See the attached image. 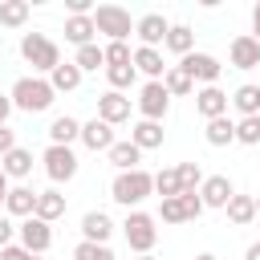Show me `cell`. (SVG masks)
<instances>
[{
	"instance_id": "cell-4",
	"label": "cell",
	"mask_w": 260,
	"mask_h": 260,
	"mask_svg": "<svg viewBox=\"0 0 260 260\" xmlns=\"http://www.w3.org/2000/svg\"><path fill=\"white\" fill-rule=\"evenodd\" d=\"M122 236H126L130 252H138V256H150V248H154V240H158L154 215H146V211H130V215L122 219Z\"/></svg>"
},
{
	"instance_id": "cell-6",
	"label": "cell",
	"mask_w": 260,
	"mask_h": 260,
	"mask_svg": "<svg viewBox=\"0 0 260 260\" xmlns=\"http://www.w3.org/2000/svg\"><path fill=\"white\" fill-rule=\"evenodd\" d=\"M41 162H45V175L53 179V183H69L73 175H77V154H73V146H45V154H41Z\"/></svg>"
},
{
	"instance_id": "cell-8",
	"label": "cell",
	"mask_w": 260,
	"mask_h": 260,
	"mask_svg": "<svg viewBox=\"0 0 260 260\" xmlns=\"http://www.w3.org/2000/svg\"><path fill=\"white\" fill-rule=\"evenodd\" d=\"M16 236H20V244H24L32 256H45V252L53 248V223H45V219H37V215L20 219Z\"/></svg>"
},
{
	"instance_id": "cell-46",
	"label": "cell",
	"mask_w": 260,
	"mask_h": 260,
	"mask_svg": "<svg viewBox=\"0 0 260 260\" xmlns=\"http://www.w3.org/2000/svg\"><path fill=\"white\" fill-rule=\"evenodd\" d=\"M252 37H256V41H260V4H256V8H252Z\"/></svg>"
},
{
	"instance_id": "cell-32",
	"label": "cell",
	"mask_w": 260,
	"mask_h": 260,
	"mask_svg": "<svg viewBox=\"0 0 260 260\" xmlns=\"http://www.w3.org/2000/svg\"><path fill=\"white\" fill-rule=\"evenodd\" d=\"M154 195H162V199L183 195V183H179V171H175V167H162V171L154 175Z\"/></svg>"
},
{
	"instance_id": "cell-5",
	"label": "cell",
	"mask_w": 260,
	"mask_h": 260,
	"mask_svg": "<svg viewBox=\"0 0 260 260\" xmlns=\"http://www.w3.org/2000/svg\"><path fill=\"white\" fill-rule=\"evenodd\" d=\"M93 28L106 32L110 41H126V37L134 32V20H130V12L118 8V4H98V8H93Z\"/></svg>"
},
{
	"instance_id": "cell-51",
	"label": "cell",
	"mask_w": 260,
	"mask_h": 260,
	"mask_svg": "<svg viewBox=\"0 0 260 260\" xmlns=\"http://www.w3.org/2000/svg\"><path fill=\"white\" fill-rule=\"evenodd\" d=\"M32 260H41V256H32Z\"/></svg>"
},
{
	"instance_id": "cell-18",
	"label": "cell",
	"mask_w": 260,
	"mask_h": 260,
	"mask_svg": "<svg viewBox=\"0 0 260 260\" xmlns=\"http://www.w3.org/2000/svg\"><path fill=\"white\" fill-rule=\"evenodd\" d=\"M49 142H53V146H73V142H81V122L69 118V114L53 118V122H49Z\"/></svg>"
},
{
	"instance_id": "cell-33",
	"label": "cell",
	"mask_w": 260,
	"mask_h": 260,
	"mask_svg": "<svg viewBox=\"0 0 260 260\" xmlns=\"http://www.w3.org/2000/svg\"><path fill=\"white\" fill-rule=\"evenodd\" d=\"M106 77H110V89H130L134 81H138V69H134V61L130 65H106Z\"/></svg>"
},
{
	"instance_id": "cell-50",
	"label": "cell",
	"mask_w": 260,
	"mask_h": 260,
	"mask_svg": "<svg viewBox=\"0 0 260 260\" xmlns=\"http://www.w3.org/2000/svg\"><path fill=\"white\" fill-rule=\"evenodd\" d=\"M138 260H158V256H138Z\"/></svg>"
},
{
	"instance_id": "cell-28",
	"label": "cell",
	"mask_w": 260,
	"mask_h": 260,
	"mask_svg": "<svg viewBox=\"0 0 260 260\" xmlns=\"http://www.w3.org/2000/svg\"><path fill=\"white\" fill-rule=\"evenodd\" d=\"M223 211H228V219H232L236 228H244V223L256 219V195H232V203H228Z\"/></svg>"
},
{
	"instance_id": "cell-25",
	"label": "cell",
	"mask_w": 260,
	"mask_h": 260,
	"mask_svg": "<svg viewBox=\"0 0 260 260\" xmlns=\"http://www.w3.org/2000/svg\"><path fill=\"white\" fill-rule=\"evenodd\" d=\"M232 106L240 110V118H256V114H260V85L244 81V85L232 93Z\"/></svg>"
},
{
	"instance_id": "cell-21",
	"label": "cell",
	"mask_w": 260,
	"mask_h": 260,
	"mask_svg": "<svg viewBox=\"0 0 260 260\" xmlns=\"http://www.w3.org/2000/svg\"><path fill=\"white\" fill-rule=\"evenodd\" d=\"M134 69H138V73H146L150 81H162V73H167L171 65H162V53H158V49L138 45V49H134Z\"/></svg>"
},
{
	"instance_id": "cell-34",
	"label": "cell",
	"mask_w": 260,
	"mask_h": 260,
	"mask_svg": "<svg viewBox=\"0 0 260 260\" xmlns=\"http://www.w3.org/2000/svg\"><path fill=\"white\" fill-rule=\"evenodd\" d=\"M24 20H28V4L24 0H4L0 4V24L4 28H20Z\"/></svg>"
},
{
	"instance_id": "cell-31",
	"label": "cell",
	"mask_w": 260,
	"mask_h": 260,
	"mask_svg": "<svg viewBox=\"0 0 260 260\" xmlns=\"http://www.w3.org/2000/svg\"><path fill=\"white\" fill-rule=\"evenodd\" d=\"M73 65H77L81 73H98V69L106 65V49H102L98 41H93V45H81L77 57H73Z\"/></svg>"
},
{
	"instance_id": "cell-3",
	"label": "cell",
	"mask_w": 260,
	"mask_h": 260,
	"mask_svg": "<svg viewBox=\"0 0 260 260\" xmlns=\"http://www.w3.org/2000/svg\"><path fill=\"white\" fill-rule=\"evenodd\" d=\"M20 57L32 65V73H53L61 65V49L57 41H49L45 32H24L20 37Z\"/></svg>"
},
{
	"instance_id": "cell-15",
	"label": "cell",
	"mask_w": 260,
	"mask_h": 260,
	"mask_svg": "<svg viewBox=\"0 0 260 260\" xmlns=\"http://www.w3.org/2000/svg\"><path fill=\"white\" fill-rule=\"evenodd\" d=\"M228 57H232L236 69H256V65H260V41H256L252 32H240V37L228 45Z\"/></svg>"
},
{
	"instance_id": "cell-14",
	"label": "cell",
	"mask_w": 260,
	"mask_h": 260,
	"mask_svg": "<svg viewBox=\"0 0 260 260\" xmlns=\"http://www.w3.org/2000/svg\"><path fill=\"white\" fill-rule=\"evenodd\" d=\"M232 195H236V187H232V179H228V175H207V179H203V187H199L203 207H228V203H232Z\"/></svg>"
},
{
	"instance_id": "cell-9",
	"label": "cell",
	"mask_w": 260,
	"mask_h": 260,
	"mask_svg": "<svg viewBox=\"0 0 260 260\" xmlns=\"http://www.w3.org/2000/svg\"><path fill=\"white\" fill-rule=\"evenodd\" d=\"M167 32H171V20H167L162 12H146V16H138V20H134V37H138L146 49L167 45Z\"/></svg>"
},
{
	"instance_id": "cell-27",
	"label": "cell",
	"mask_w": 260,
	"mask_h": 260,
	"mask_svg": "<svg viewBox=\"0 0 260 260\" xmlns=\"http://www.w3.org/2000/svg\"><path fill=\"white\" fill-rule=\"evenodd\" d=\"M203 138H207V146H228V142H236V122L228 114L223 118H211L207 130H203Z\"/></svg>"
},
{
	"instance_id": "cell-49",
	"label": "cell",
	"mask_w": 260,
	"mask_h": 260,
	"mask_svg": "<svg viewBox=\"0 0 260 260\" xmlns=\"http://www.w3.org/2000/svg\"><path fill=\"white\" fill-rule=\"evenodd\" d=\"M256 215H260V195H256Z\"/></svg>"
},
{
	"instance_id": "cell-37",
	"label": "cell",
	"mask_w": 260,
	"mask_h": 260,
	"mask_svg": "<svg viewBox=\"0 0 260 260\" xmlns=\"http://www.w3.org/2000/svg\"><path fill=\"white\" fill-rule=\"evenodd\" d=\"M236 142H244V146H256V142H260V114L236 122Z\"/></svg>"
},
{
	"instance_id": "cell-2",
	"label": "cell",
	"mask_w": 260,
	"mask_h": 260,
	"mask_svg": "<svg viewBox=\"0 0 260 260\" xmlns=\"http://www.w3.org/2000/svg\"><path fill=\"white\" fill-rule=\"evenodd\" d=\"M146 195H154V175L150 171H122V175H114V183H110V199L114 203H122V207H134L138 211V203L146 199Z\"/></svg>"
},
{
	"instance_id": "cell-42",
	"label": "cell",
	"mask_w": 260,
	"mask_h": 260,
	"mask_svg": "<svg viewBox=\"0 0 260 260\" xmlns=\"http://www.w3.org/2000/svg\"><path fill=\"white\" fill-rule=\"evenodd\" d=\"M8 150H16V134H12L8 126H0V158H4Z\"/></svg>"
},
{
	"instance_id": "cell-40",
	"label": "cell",
	"mask_w": 260,
	"mask_h": 260,
	"mask_svg": "<svg viewBox=\"0 0 260 260\" xmlns=\"http://www.w3.org/2000/svg\"><path fill=\"white\" fill-rule=\"evenodd\" d=\"M179 199H183V211H187V219H199V215L207 211V207H203V199H199V191H183Z\"/></svg>"
},
{
	"instance_id": "cell-43",
	"label": "cell",
	"mask_w": 260,
	"mask_h": 260,
	"mask_svg": "<svg viewBox=\"0 0 260 260\" xmlns=\"http://www.w3.org/2000/svg\"><path fill=\"white\" fill-rule=\"evenodd\" d=\"M12 236H16L12 219H8V215H0V248H8V244H12Z\"/></svg>"
},
{
	"instance_id": "cell-12",
	"label": "cell",
	"mask_w": 260,
	"mask_h": 260,
	"mask_svg": "<svg viewBox=\"0 0 260 260\" xmlns=\"http://www.w3.org/2000/svg\"><path fill=\"white\" fill-rule=\"evenodd\" d=\"M228 93L219 89V85H203V89H195V110L203 114V122H211V118H223L228 114Z\"/></svg>"
},
{
	"instance_id": "cell-41",
	"label": "cell",
	"mask_w": 260,
	"mask_h": 260,
	"mask_svg": "<svg viewBox=\"0 0 260 260\" xmlns=\"http://www.w3.org/2000/svg\"><path fill=\"white\" fill-rule=\"evenodd\" d=\"M0 260H32V252L24 244H8V248H0Z\"/></svg>"
},
{
	"instance_id": "cell-16",
	"label": "cell",
	"mask_w": 260,
	"mask_h": 260,
	"mask_svg": "<svg viewBox=\"0 0 260 260\" xmlns=\"http://www.w3.org/2000/svg\"><path fill=\"white\" fill-rule=\"evenodd\" d=\"M4 215H16V219L37 215V191L24 187V183H16V187L8 191V199H4Z\"/></svg>"
},
{
	"instance_id": "cell-10",
	"label": "cell",
	"mask_w": 260,
	"mask_h": 260,
	"mask_svg": "<svg viewBox=\"0 0 260 260\" xmlns=\"http://www.w3.org/2000/svg\"><path fill=\"white\" fill-rule=\"evenodd\" d=\"M179 69H187V73H191V81H203V85H215V81H219V73H223L219 57H211V53H187V57L179 61Z\"/></svg>"
},
{
	"instance_id": "cell-23",
	"label": "cell",
	"mask_w": 260,
	"mask_h": 260,
	"mask_svg": "<svg viewBox=\"0 0 260 260\" xmlns=\"http://www.w3.org/2000/svg\"><path fill=\"white\" fill-rule=\"evenodd\" d=\"M0 167H4L8 179H28V175H32V150L16 146V150H8V154L0 158Z\"/></svg>"
},
{
	"instance_id": "cell-38",
	"label": "cell",
	"mask_w": 260,
	"mask_h": 260,
	"mask_svg": "<svg viewBox=\"0 0 260 260\" xmlns=\"http://www.w3.org/2000/svg\"><path fill=\"white\" fill-rule=\"evenodd\" d=\"M175 171H179L183 191H199V187H203V171H199V162H179Z\"/></svg>"
},
{
	"instance_id": "cell-29",
	"label": "cell",
	"mask_w": 260,
	"mask_h": 260,
	"mask_svg": "<svg viewBox=\"0 0 260 260\" xmlns=\"http://www.w3.org/2000/svg\"><path fill=\"white\" fill-rule=\"evenodd\" d=\"M162 85H167V93H171V98H187V93H195L191 73H187V69H179V65H171V69L162 73Z\"/></svg>"
},
{
	"instance_id": "cell-26",
	"label": "cell",
	"mask_w": 260,
	"mask_h": 260,
	"mask_svg": "<svg viewBox=\"0 0 260 260\" xmlns=\"http://www.w3.org/2000/svg\"><path fill=\"white\" fill-rule=\"evenodd\" d=\"M93 32H98L93 28V16H69L65 20V41H73L77 49L81 45H93Z\"/></svg>"
},
{
	"instance_id": "cell-24",
	"label": "cell",
	"mask_w": 260,
	"mask_h": 260,
	"mask_svg": "<svg viewBox=\"0 0 260 260\" xmlns=\"http://www.w3.org/2000/svg\"><path fill=\"white\" fill-rule=\"evenodd\" d=\"M61 215H65V195L61 191H37V219L53 223Z\"/></svg>"
},
{
	"instance_id": "cell-13",
	"label": "cell",
	"mask_w": 260,
	"mask_h": 260,
	"mask_svg": "<svg viewBox=\"0 0 260 260\" xmlns=\"http://www.w3.org/2000/svg\"><path fill=\"white\" fill-rule=\"evenodd\" d=\"M118 138H114V126L110 122H102V118H89V122H81V146L85 150H110Z\"/></svg>"
},
{
	"instance_id": "cell-11",
	"label": "cell",
	"mask_w": 260,
	"mask_h": 260,
	"mask_svg": "<svg viewBox=\"0 0 260 260\" xmlns=\"http://www.w3.org/2000/svg\"><path fill=\"white\" fill-rule=\"evenodd\" d=\"M98 118H102V122H110V126L130 122V98H126V93H118V89H106V93L98 98Z\"/></svg>"
},
{
	"instance_id": "cell-48",
	"label": "cell",
	"mask_w": 260,
	"mask_h": 260,
	"mask_svg": "<svg viewBox=\"0 0 260 260\" xmlns=\"http://www.w3.org/2000/svg\"><path fill=\"white\" fill-rule=\"evenodd\" d=\"M195 260H215V256H211V252H199V256H195Z\"/></svg>"
},
{
	"instance_id": "cell-30",
	"label": "cell",
	"mask_w": 260,
	"mask_h": 260,
	"mask_svg": "<svg viewBox=\"0 0 260 260\" xmlns=\"http://www.w3.org/2000/svg\"><path fill=\"white\" fill-rule=\"evenodd\" d=\"M167 49L179 53V57L195 53V32H191V24H171V32H167Z\"/></svg>"
},
{
	"instance_id": "cell-39",
	"label": "cell",
	"mask_w": 260,
	"mask_h": 260,
	"mask_svg": "<svg viewBox=\"0 0 260 260\" xmlns=\"http://www.w3.org/2000/svg\"><path fill=\"white\" fill-rule=\"evenodd\" d=\"M158 219H162V223H187L183 199H179V195H175V199H162V203H158Z\"/></svg>"
},
{
	"instance_id": "cell-19",
	"label": "cell",
	"mask_w": 260,
	"mask_h": 260,
	"mask_svg": "<svg viewBox=\"0 0 260 260\" xmlns=\"http://www.w3.org/2000/svg\"><path fill=\"white\" fill-rule=\"evenodd\" d=\"M162 138H167V134H162V122H146V118H142V122L130 126V142H134L138 150H158Z\"/></svg>"
},
{
	"instance_id": "cell-22",
	"label": "cell",
	"mask_w": 260,
	"mask_h": 260,
	"mask_svg": "<svg viewBox=\"0 0 260 260\" xmlns=\"http://www.w3.org/2000/svg\"><path fill=\"white\" fill-rule=\"evenodd\" d=\"M81 77H85V73H81V69L73 65V61H61V65H57V69L49 73V85H53L57 93H73V89L81 85Z\"/></svg>"
},
{
	"instance_id": "cell-47",
	"label": "cell",
	"mask_w": 260,
	"mask_h": 260,
	"mask_svg": "<svg viewBox=\"0 0 260 260\" xmlns=\"http://www.w3.org/2000/svg\"><path fill=\"white\" fill-rule=\"evenodd\" d=\"M244 260H260V240H256V244H248V252H244Z\"/></svg>"
},
{
	"instance_id": "cell-44",
	"label": "cell",
	"mask_w": 260,
	"mask_h": 260,
	"mask_svg": "<svg viewBox=\"0 0 260 260\" xmlns=\"http://www.w3.org/2000/svg\"><path fill=\"white\" fill-rule=\"evenodd\" d=\"M8 114H12V98H8V93H0V126L8 122Z\"/></svg>"
},
{
	"instance_id": "cell-20",
	"label": "cell",
	"mask_w": 260,
	"mask_h": 260,
	"mask_svg": "<svg viewBox=\"0 0 260 260\" xmlns=\"http://www.w3.org/2000/svg\"><path fill=\"white\" fill-rule=\"evenodd\" d=\"M106 158H110V167L122 175V171H138V162H142V150L126 138V142H114L110 150H106Z\"/></svg>"
},
{
	"instance_id": "cell-17",
	"label": "cell",
	"mask_w": 260,
	"mask_h": 260,
	"mask_svg": "<svg viewBox=\"0 0 260 260\" xmlns=\"http://www.w3.org/2000/svg\"><path fill=\"white\" fill-rule=\"evenodd\" d=\"M110 236H114V219H110L106 211H85V215H81V240H89V244H110Z\"/></svg>"
},
{
	"instance_id": "cell-7",
	"label": "cell",
	"mask_w": 260,
	"mask_h": 260,
	"mask_svg": "<svg viewBox=\"0 0 260 260\" xmlns=\"http://www.w3.org/2000/svg\"><path fill=\"white\" fill-rule=\"evenodd\" d=\"M167 110H171V93H167V85H162V81H146V85L138 89V114H142L146 122H162Z\"/></svg>"
},
{
	"instance_id": "cell-1",
	"label": "cell",
	"mask_w": 260,
	"mask_h": 260,
	"mask_svg": "<svg viewBox=\"0 0 260 260\" xmlns=\"http://www.w3.org/2000/svg\"><path fill=\"white\" fill-rule=\"evenodd\" d=\"M8 98H12V110H24V114H45V110L57 102V89H53L45 77H16Z\"/></svg>"
},
{
	"instance_id": "cell-45",
	"label": "cell",
	"mask_w": 260,
	"mask_h": 260,
	"mask_svg": "<svg viewBox=\"0 0 260 260\" xmlns=\"http://www.w3.org/2000/svg\"><path fill=\"white\" fill-rule=\"evenodd\" d=\"M8 191H12V187H8V175H4V167H0V207H4V199H8Z\"/></svg>"
},
{
	"instance_id": "cell-36",
	"label": "cell",
	"mask_w": 260,
	"mask_h": 260,
	"mask_svg": "<svg viewBox=\"0 0 260 260\" xmlns=\"http://www.w3.org/2000/svg\"><path fill=\"white\" fill-rule=\"evenodd\" d=\"M102 49H106V65H130L134 61V49L126 41H106Z\"/></svg>"
},
{
	"instance_id": "cell-35",
	"label": "cell",
	"mask_w": 260,
	"mask_h": 260,
	"mask_svg": "<svg viewBox=\"0 0 260 260\" xmlns=\"http://www.w3.org/2000/svg\"><path fill=\"white\" fill-rule=\"evenodd\" d=\"M73 260H118V256L110 252V244H89V240H81V244L73 248Z\"/></svg>"
}]
</instances>
